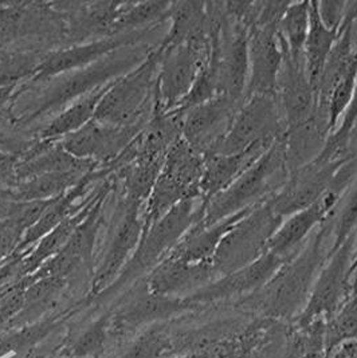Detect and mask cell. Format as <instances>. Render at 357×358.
<instances>
[{
    "mask_svg": "<svg viewBox=\"0 0 357 358\" xmlns=\"http://www.w3.org/2000/svg\"><path fill=\"white\" fill-rule=\"evenodd\" d=\"M23 235L20 228L0 216V266L17 251Z\"/></svg>",
    "mask_w": 357,
    "mask_h": 358,
    "instance_id": "ab89813d",
    "label": "cell"
},
{
    "mask_svg": "<svg viewBox=\"0 0 357 358\" xmlns=\"http://www.w3.org/2000/svg\"><path fill=\"white\" fill-rule=\"evenodd\" d=\"M220 277L212 263H187L165 258L146 279L150 293L178 296V294L196 293Z\"/></svg>",
    "mask_w": 357,
    "mask_h": 358,
    "instance_id": "ffe728a7",
    "label": "cell"
},
{
    "mask_svg": "<svg viewBox=\"0 0 357 358\" xmlns=\"http://www.w3.org/2000/svg\"><path fill=\"white\" fill-rule=\"evenodd\" d=\"M200 217L202 199H188L165 213L150 227L146 228L127 266L101 295L105 296L117 293L137 278L149 274L169 255L188 229L200 220Z\"/></svg>",
    "mask_w": 357,
    "mask_h": 358,
    "instance_id": "3957f363",
    "label": "cell"
},
{
    "mask_svg": "<svg viewBox=\"0 0 357 358\" xmlns=\"http://www.w3.org/2000/svg\"><path fill=\"white\" fill-rule=\"evenodd\" d=\"M108 337L106 318L98 320L83 329L77 337L67 343L66 352L69 358H97L105 349Z\"/></svg>",
    "mask_w": 357,
    "mask_h": 358,
    "instance_id": "8d00e7d4",
    "label": "cell"
},
{
    "mask_svg": "<svg viewBox=\"0 0 357 358\" xmlns=\"http://www.w3.org/2000/svg\"><path fill=\"white\" fill-rule=\"evenodd\" d=\"M273 144L260 143L234 155H211L204 157V172L200 182L202 201L228 188L235 180L260 160L263 153Z\"/></svg>",
    "mask_w": 357,
    "mask_h": 358,
    "instance_id": "603a6c76",
    "label": "cell"
},
{
    "mask_svg": "<svg viewBox=\"0 0 357 358\" xmlns=\"http://www.w3.org/2000/svg\"><path fill=\"white\" fill-rule=\"evenodd\" d=\"M357 147V122L354 127V129L351 131V136H349V148Z\"/></svg>",
    "mask_w": 357,
    "mask_h": 358,
    "instance_id": "f6af8a7d",
    "label": "cell"
},
{
    "mask_svg": "<svg viewBox=\"0 0 357 358\" xmlns=\"http://www.w3.org/2000/svg\"><path fill=\"white\" fill-rule=\"evenodd\" d=\"M276 97L286 128L302 124L320 112L317 92L309 78L304 58L295 59L285 54L278 78Z\"/></svg>",
    "mask_w": 357,
    "mask_h": 358,
    "instance_id": "ac0fdd59",
    "label": "cell"
},
{
    "mask_svg": "<svg viewBox=\"0 0 357 358\" xmlns=\"http://www.w3.org/2000/svg\"><path fill=\"white\" fill-rule=\"evenodd\" d=\"M111 85L112 82L71 102L62 112L55 114L49 122L38 131L36 138L45 141H58L74 131H80L86 124L94 120L98 105L102 97L106 94Z\"/></svg>",
    "mask_w": 357,
    "mask_h": 358,
    "instance_id": "f1b7e54d",
    "label": "cell"
},
{
    "mask_svg": "<svg viewBox=\"0 0 357 358\" xmlns=\"http://www.w3.org/2000/svg\"><path fill=\"white\" fill-rule=\"evenodd\" d=\"M144 207L120 199L105 252L92 280L93 294L106 290L127 266L144 232Z\"/></svg>",
    "mask_w": 357,
    "mask_h": 358,
    "instance_id": "9c48e42d",
    "label": "cell"
},
{
    "mask_svg": "<svg viewBox=\"0 0 357 358\" xmlns=\"http://www.w3.org/2000/svg\"><path fill=\"white\" fill-rule=\"evenodd\" d=\"M285 131L286 124L278 97L251 96L244 101L226 137L212 155H234L260 143L274 144Z\"/></svg>",
    "mask_w": 357,
    "mask_h": 358,
    "instance_id": "ba28073f",
    "label": "cell"
},
{
    "mask_svg": "<svg viewBox=\"0 0 357 358\" xmlns=\"http://www.w3.org/2000/svg\"><path fill=\"white\" fill-rule=\"evenodd\" d=\"M160 57L162 50L158 43L140 65L112 82L98 105L94 118L115 127L146 124L155 109Z\"/></svg>",
    "mask_w": 357,
    "mask_h": 358,
    "instance_id": "277c9868",
    "label": "cell"
},
{
    "mask_svg": "<svg viewBox=\"0 0 357 358\" xmlns=\"http://www.w3.org/2000/svg\"><path fill=\"white\" fill-rule=\"evenodd\" d=\"M7 1H0V41H1V35L4 30V7H6Z\"/></svg>",
    "mask_w": 357,
    "mask_h": 358,
    "instance_id": "7bdbcfd3",
    "label": "cell"
},
{
    "mask_svg": "<svg viewBox=\"0 0 357 358\" xmlns=\"http://www.w3.org/2000/svg\"><path fill=\"white\" fill-rule=\"evenodd\" d=\"M156 82L155 108L162 112L178 109L192 89L202 69L211 55V39L162 48Z\"/></svg>",
    "mask_w": 357,
    "mask_h": 358,
    "instance_id": "52a82bcc",
    "label": "cell"
},
{
    "mask_svg": "<svg viewBox=\"0 0 357 358\" xmlns=\"http://www.w3.org/2000/svg\"><path fill=\"white\" fill-rule=\"evenodd\" d=\"M109 188L98 199L88 217L77 228L74 235L66 243L65 247L51 259L39 267L33 278H59L69 280L73 274L82 268L90 270L99 229L104 224V208L106 197L111 194Z\"/></svg>",
    "mask_w": 357,
    "mask_h": 358,
    "instance_id": "9a60e30c",
    "label": "cell"
},
{
    "mask_svg": "<svg viewBox=\"0 0 357 358\" xmlns=\"http://www.w3.org/2000/svg\"><path fill=\"white\" fill-rule=\"evenodd\" d=\"M19 162V155L11 153L0 148V182L8 187L15 180V168ZM4 187V188H6Z\"/></svg>",
    "mask_w": 357,
    "mask_h": 358,
    "instance_id": "b9f144b4",
    "label": "cell"
},
{
    "mask_svg": "<svg viewBox=\"0 0 357 358\" xmlns=\"http://www.w3.org/2000/svg\"><path fill=\"white\" fill-rule=\"evenodd\" d=\"M284 219L269 201L254 207L231 228L218 247L212 264L219 275L238 271L267 254V245Z\"/></svg>",
    "mask_w": 357,
    "mask_h": 358,
    "instance_id": "8992f818",
    "label": "cell"
},
{
    "mask_svg": "<svg viewBox=\"0 0 357 358\" xmlns=\"http://www.w3.org/2000/svg\"><path fill=\"white\" fill-rule=\"evenodd\" d=\"M356 235L335 250L314 282L305 317L312 318L323 313L336 309L341 298L346 293L352 279V264L355 255Z\"/></svg>",
    "mask_w": 357,
    "mask_h": 358,
    "instance_id": "d6986e66",
    "label": "cell"
},
{
    "mask_svg": "<svg viewBox=\"0 0 357 358\" xmlns=\"http://www.w3.org/2000/svg\"><path fill=\"white\" fill-rule=\"evenodd\" d=\"M251 210L238 212L212 226H202L196 222L167 258L187 263H212L214 255L226 234Z\"/></svg>",
    "mask_w": 357,
    "mask_h": 358,
    "instance_id": "484cf974",
    "label": "cell"
},
{
    "mask_svg": "<svg viewBox=\"0 0 357 358\" xmlns=\"http://www.w3.org/2000/svg\"><path fill=\"white\" fill-rule=\"evenodd\" d=\"M169 7V1L130 3L124 14L115 22L112 35L136 33L162 26L168 22Z\"/></svg>",
    "mask_w": 357,
    "mask_h": 358,
    "instance_id": "836d02e7",
    "label": "cell"
},
{
    "mask_svg": "<svg viewBox=\"0 0 357 358\" xmlns=\"http://www.w3.org/2000/svg\"><path fill=\"white\" fill-rule=\"evenodd\" d=\"M289 173L282 137L228 188L209 201H202L199 223L202 226H212L238 212L269 201L285 185Z\"/></svg>",
    "mask_w": 357,
    "mask_h": 358,
    "instance_id": "7a4b0ae2",
    "label": "cell"
},
{
    "mask_svg": "<svg viewBox=\"0 0 357 358\" xmlns=\"http://www.w3.org/2000/svg\"><path fill=\"white\" fill-rule=\"evenodd\" d=\"M329 136V121L321 112L302 124L286 128L284 148L289 171L293 172L318 157Z\"/></svg>",
    "mask_w": 357,
    "mask_h": 358,
    "instance_id": "4316f807",
    "label": "cell"
},
{
    "mask_svg": "<svg viewBox=\"0 0 357 358\" xmlns=\"http://www.w3.org/2000/svg\"><path fill=\"white\" fill-rule=\"evenodd\" d=\"M332 252L357 234V180L342 196L332 217Z\"/></svg>",
    "mask_w": 357,
    "mask_h": 358,
    "instance_id": "d590c367",
    "label": "cell"
},
{
    "mask_svg": "<svg viewBox=\"0 0 357 358\" xmlns=\"http://www.w3.org/2000/svg\"><path fill=\"white\" fill-rule=\"evenodd\" d=\"M55 324L52 321H43L39 324L22 326L15 331H11L0 337V358L13 353H29L31 349L38 350V345L49 337Z\"/></svg>",
    "mask_w": 357,
    "mask_h": 358,
    "instance_id": "e575fe53",
    "label": "cell"
},
{
    "mask_svg": "<svg viewBox=\"0 0 357 358\" xmlns=\"http://www.w3.org/2000/svg\"><path fill=\"white\" fill-rule=\"evenodd\" d=\"M352 279L355 280V285H357V234L356 243H355V255H354V264H352Z\"/></svg>",
    "mask_w": 357,
    "mask_h": 358,
    "instance_id": "ee69618b",
    "label": "cell"
},
{
    "mask_svg": "<svg viewBox=\"0 0 357 358\" xmlns=\"http://www.w3.org/2000/svg\"><path fill=\"white\" fill-rule=\"evenodd\" d=\"M172 349L169 337L159 329H150L128 343L112 358H165Z\"/></svg>",
    "mask_w": 357,
    "mask_h": 358,
    "instance_id": "74e56055",
    "label": "cell"
},
{
    "mask_svg": "<svg viewBox=\"0 0 357 358\" xmlns=\"http://www.w3.org/2000/svg\"><path fill=\"white\" fill-rule=\"evenodd\" d=\"M190 306H192V303L186 298L181 299L178 296L150 293L144 282V289L133 294L132 298L117 310L114 315V325L122 330H130L167 318Z\"/></svg>",
    "mask_w": 357,
    "mask_h": 358,
    "instance_id": "cb8c5ba5",
    "label": "cell"
},
{
    "mask_svg": "<svg viewBox=\"0 0 357 358\" xmlns=\"http://www.w3.org/2000/svg\"><path fill=\"white\" fill-rule=\"evenodd\" d=\"M349 155L351 152L345 157H332L321 152L313 162L290 172L285 185L269 200V204L284 220L308 208L328 191Z\"/></svg>",
    "mask_w": 357,
    "mask_h": 358,
    "instance_id": "30bf717a",
    "label": "cell"
},
{
    "mask_svg": "<svg viewBox=\"0 0 357 358\" xmlns=\"http://www.w3.org/2000/svg\"><path fill=\"white\" fill-rule=\"evenodd\" d=\"M203 172L204 156L181 137L165 155L162 172L146 201L143 211L144 231L181 201L202 199Z\"/></svg>",
    "mask_w": 357,
    "mask_h": 358,
    "instance_id": "5b68a950",
    "label": "cell"
},
{
    "mask_svg": "<svg viewBox=\"0 0 357 358\" xmlns=\"http://www.w3.org/2000/svg\"><path fill=\"white\" fill-rule=\"evenodd\" d=\"M164 24L143 30V31L106 36V38L86 42V43L46 51L36 74L34 76L33 81L29 83L38 85V83L50 81L70 71H76L86 66L93 65L117 50L136 46L140 43H146L144 41L146 36L156 33Z\"/></svg>",
    "mask_w": 357,
    "mask_h": 358,
    "instance_id": "8fae6325",
    "label": "cell"
},
{
    "mask_svg": "<svg viewBox=\"0 0 357 358\" xmlns=\"http://www.w3.org/2000/svg\"><path fill=\"white\" fill-rule=\"evenodd\" d=\"M341 197L326 191L314 204L286 217L270 239L267 252L288 262L308 242L310 235L336 211Z\"/></svg>",
    "mask_w": 357,
    "mask_h": 358,
    "instance_id": "e0dca14e",
    "label": "cell"
},
{
    "mask_svg": "<svg viewBox=\"0 0 357 358\" xmlns=\"http://www.w3.org/2000/svg\"><path fill=\"white\" fill-rule=\"evenodd\" d=\"M45 54V50L34 49L0 51V87L33 81Z\"/></svg>",
    "mask_w": 357,
    "mask_h": 358,
    "instance_id": "d6a6232c",
    "label": "cell"
},
{
    "mask_svg": "<svg viewBox=\"0 0 357 358\" xmlns=\"http://www.w3.org/2000/svg\"><path fill=\"white\" fill-rule=\"evenodd\" d=\"M285 261L276 258V255L267 252L258 259L244 268L222 275L218 280L215 279L212 283L199 292L186 296L188 302L192 305L200 302H211L215 299H222L238 294L255 292L257 289L263 287L276 271L282 267Z\"/></svg>",
    "mask_w": 357,
    "mask_h": 358,
    "instance_id": "7402d4cb",
    "label": "cell"
},
{
    "mask_svg": "<svg viewBox=\"0 0 357 358\" xmlns=\"http://www.w3.org/2000/svg\"><path fill=\"white\" fill-rule=\"evenodd\" d=\"M278 26L248 29V81L244 101L251 96H276L278 78L286 50L278 36Z\"/></svg>",
    "mask_w": 357,
    "mask_h": 358,
    "instance_id": "2e32d148",
    "label": "cell"
},
{
    "mask_svg": "<svg viewBox=\"0 0 357 358\" xmlns=\"http://www.w3.org/2000/svg\"><path fill=\"white\" fill-rule=\"evenodd\" d=\"M113 187V179L111 176L104 180L98 187L97 194L94 197L77 213L67 217L58 227L50 231L46 236H43L33 248L24 255L22 262V271L24 277H30L34 273L39 270L41 266H43L46 262L55 257L66 243L70 241V238L74 235L77 228L81 226L82 222L88 217V215L97 203L98 199L104 195L109 188Z\"/></svg>",
    "mask_w": 357,
    "mask_h": 358,
    "instance_id": "d4e9b609",
    "label": "cell"
},
{
    "mask_svg": "<svg viewBox=\"0 0 357 358\" xmlns=\"http://www.w3.org/2000/svg\"><path fill=\"white\" fill-rule=\"evenodd\" d=\"M146 124L115 127L99 122L94 118L80 131L58 141L74 157L93 162L98 164L99 168H108L130 147V143L144 129Z\"/></svg>",
    "mask_w": 357,
    "mask_h": 358,
    "instance_id": "7c38bea8",
    "label": "cell"
},
{
    "mask_svg": "<svg viewBox=\"0 0 357 358\" xmlns=\"http://www.w3.org/2000/svg\"><path fill=\"white\" fill-rule=\"evenodd\" d=\"M99 165L70 155L59 141L35 138L22 155L15 168V180H24L48 173H89Z\"/></svg>",
    "mask_w": 357,
    "mask_h": 358,
    "instance_id": "44dd1931",
    "label": "cell"
},
{
    "mask_svg": "<svg viewBox=\"0 0 357 358\" xmlns=\"http://www.w3.org/2000/svg\"><path fill=\"white\" fill-rule=\"evenodd\" d=\"M310 1L289 3L278 22V36L286 52L295 59L304 58L310 26Z\"/></svg>",
    "mask_w": 357,
    "mask_h": 358,
    "instance_id": "1f68e13d",
    "label": "cell"
},
{
    "mask_svg": "<svg viewBox=\"0 0 357 358\" xmlns=\"http://www.w3.org/2000/svg\"><path fill=\"white\" fill-rule=\"evenodd\" d=\"M356 289H357V285H356Z\"/></svg>",
    "mask_w": 357,
    "mask_h": 358,
    "instance_id": "7dc6e473",
    "label": "cell"
},
{
    "mask_svg": "<svg viewBox=\"0 0 357 358\" xmlns=\"http://www.w3.org/2000/svg\"><path fill=\"white\" fill-rule=\"evenodd\" d=\"M86 175L88 173H48L18 180L8 187L1 188L0 196L7 201H48L65 195L81 182Z\"/></svg>",
    "mask_w": 357,
    "mask_h": 358,
    "instance_id": "83f0119b",
    "label": "cell"
},
{
    "mask_svg": "<svg viewBox=\"0 0 357 358\" xmlns=\"http://www.w3.org/2000/svg\"><path fill=\"white\" fill-rule=\"evenodd\" d=\"M156 46L140 43L117 50L93 65L43 82L48 86L39 89L31 101L22 103L23 109L17 114L18 128L30 125L45 115L52 114L54 117L76 99L125 76L140 65Z\"/></svg>",
    "mask_w": 357,
    "mask_h": 358,
    "instance_id": "6da1fadb",
    "label": "cell"
},
{
    "mask_svg": "<svg viewBox=\"0 0 357 358\" xmlns=\"http://www.w3.org/2000/svg\"><path fill=\"white\" fill-rule=\"evenodd\" d=\"M27 90V83L20 86L0 87V131L17 129L18 117L15 108L19 98ZM7 133V131H6Z\"/></svg>",
    "mask_w": 357,
    "mask_h": 358,
    "instance_id": "f35d334b",
    "label": "cell"
},
{
    "mask_svg": "<svg viewBox=\"0 0 357 358\" xmlns=\"http://www.w3.org/2000/svg\"><path fill=\"white\" fill-rule=\"evenodd\" d=\"M67 358H69V357H67Z\"/></svg>",
    "mask_w": 357,
    "mask_h": 358,
    "instance_id": "c3c4849f",
    "label": "cell"
},
{
    "mask_svg": "<svg viewBox=\"0 0 357 358\" xmlns=\"http://www.w3.org/2000/svg\"><path fill=\"white\" fill-rule=\"evenodd\" d=\"M54 10L65 26L64 41L67 46L113 36L115 22L130 3L117 1H52Z\"/></svg>",
    "mask_w": 357,
    "mask_h": 358,
    "instance_id": "4fadbf2b",
    "label": "cell"
},
{
    "mask_svg": "<svg viewBox=\"0 0 357 358\" xmlns=\"http://www.w3.org/2000/svg\"><path fill=\"white\" fill-rule=\"evenodd\" d=\"M309 10H310V26H309L305 48H304V61L307 66L309 78L317 92L321 74L324 71L330 51L339 38L340 29L335 30L325 26L323 20L318 17L316 1H310Z\"/></svg>",
    "mask_w": 357,
    "mask_h": 358,
    "instance_id": "4dcf8cb0",
    "label": "cell"
},
{
    "mask_svg": "<svg viewBox=\"0 0 357 358\" xmlns=\"http://www.w3.org/2000/svg\"><path fill=\"white\" fill-rule=\"evenodd\" d=\"M318 17L326 27L339 30L345 17L346 1H316Z\"/></svg>",
    "mask_w": 357,
    "mask_h": 358,
    "instance_id": "60d3db41",
    "label": "cell"
},
{
    "mask_svg": "<svg viewBox=\"0 0 357 358\" xmlns=\"http://www.w3.org/2000/svg\"><path fill=\"white\" fill-rule=\"evenodd\" d=\"M242 105L227 96H216L183 112V138L202 156H210L226 137Z\"/></svg>",
    "mask_w": 357,
    "mask_h": 358,
    "instance_id": "5bb4252c",
    "label": "cell"
},
{
    "mask_svg": "<svg viewBox=\"0 0 357 358\" xmlns=\"http://www.w3.org/2000/svg\"><path fill=\"white\" fill-rule=\"evenodd\" d=\"M0 148H1V149H6V147H4L1 143H0ZM6 150H7V149H6ZM8 152H10V150H8Z\"/></svg>",
    "mask_w": 357,
    "mask_h": 358,
    "instance_id": "bcb514c9",
    "label": "cell"
},
{
    "mask_svg": "<svg viewBox=\"0 0 357 358\" xmlns=\"http://www.w3.org/2000/svg\"><path fill=\"white\" fill-rule=\"evenodd\" d=\"M168 31L160 41L162 48L178 46L209 36V15L206 3L176 1L171 3L168 13Z\"/></svg>",
    "mask_w": 357,
    "mask_h": 358,
    "instance_id": "f546056e",
    "label": "cell"
}]
</instances>
